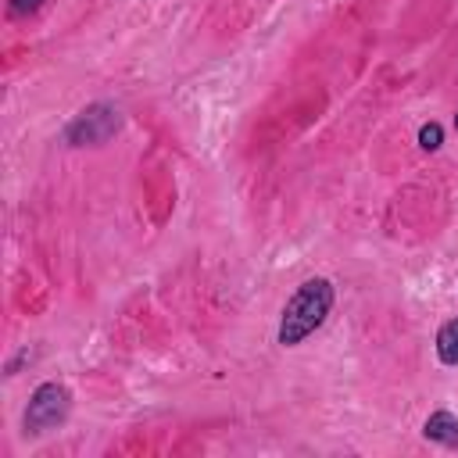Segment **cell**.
<instances>
[{
	"label": "cell",
	"instance_id": "1",
	"mask_svg": "<svg viewBox=\"0 0 458 458\" xmlns=\"http://www.w3.org/2000/svg\"><path fill=\"white\" fill-rule=\"evenodd\" d=\"M333 283L329 279H322V276H315V279H304L297 290H293V297L286 301V308H283V315H279V344L283 347H297V344H304L322 322H326V315L333 311Z\"/></svg>",
	"mask_w": 458,
	"mask_h": 458
},
{
	"label": "cell",
	"instance_id": "2",
	"mask_svg": "<svg viewBox=\"0 0 458 458\" xmlns=\"http://www.w3.org/2000/svg\"><path fill=\"white\" fill-rule=\"evenodd\" d=\"M68 411H72V390L64 383L50 379V383H39L32 390L29 408L21 415V426H25V433L39 437V433H50L54 426H61L68 419Z\"/></svg>",
	"mask_w": 458,
	"mask_h": 458
},
{
	"label": "cell",
	"instance_id": "3",
	"mask_svg": "<svg viewBox=\"0 0 458 458\" xmlns=\"http://www.w3.org/2000/svg\"><path fill=\"white\" fill-rule=\"evenodd\" d=\"M122 129V111L114 104H89L64 125L68 147H100Z\"/></svg>",
	"mask_w": 458,
	"mask_h": 458
},
{
	"label": "cell",
	"instance_id": "4",
	"mask_svg": "<svg viewBox=\"0 0 458 458\" xmlns=\"http://www.w3.org/2000/svg\"><path fill=\"white\" fill-rule=\"evenodd\" d=\"M422 437L433 440V444H444V447H458V415L451 411H433L426 422H422Z\"/></svg>",
	"mask_w": 458,
	"mask_h": 458
},
{
	"label": "cell",
	"instance_id": "5",
	"mask_svg": "<svg viewBox=\"0 0 458 458\" xmlns=\"http://www.w3.org/2000/svg\"><path fill=\"white\" fill-rule=\"evenodd\" d=\"M437 358L444 365H458V318H451L437 329Z\"/></svg>",
	"mask_w": 458,
	"mask_h": 458
},
{
	"label": "cell",
	"instance_id": "6",
	"mask_svg": "<svg viewBox=\"0 0 458 458\" xmlns=\"http://www.w3.org/2000/svg\"><path fill=\"white\" fill-rule=\"evenodd\" d=\"M440 143H444V129H440L437 122H426V125L419 129V147H422V150H440Z\"/></svg>",
	"mask_w": 458,
	"mask_h": 458
},
{
	"label": "cell",
	"instance_id": "7",
	"mask_svg": "<svg viewBox=\"0 0 458 458\" xmlns=\"http://www.w3.org/2000/svg\"><path fill=\"white\" fill-rule=\"evenodd\" d=\"M39 7H43V0H11V14H32Z\"/></svg>",
	"mask_w": 458,
	"mask_h": 458
},
{
	"label": "cell",
	"instance_id": "8",
	"mask_svg": "<svg viewBox=\"0 0 458 458\" xmlns=\"http://www.w3.org/2000/svg\"><path fill=\"white\" fill-rule=\"evenodd\" d=\"M454 129H458V114H454Z\"/></svg>",
	"mask_w": 458,
	"mask_h": 458
}]
</instances>
